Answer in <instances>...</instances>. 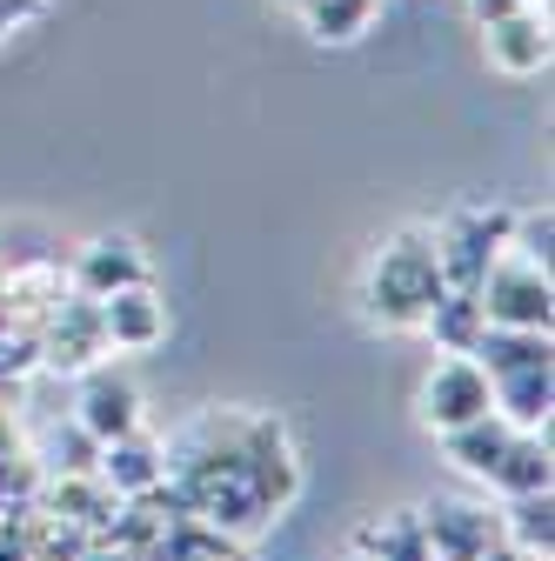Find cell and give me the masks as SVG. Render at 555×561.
<instances>
[{"instance_id": "1", "label": "cell", "mask_w": 555, "mask_h": 561, "mask_svg": "<svg viewBox=\"0 0 555 561\" xmlns=\"http://www.w3.org/2000/svg\"><path fill=\"white\" fill-rule=\"evenodd\" d=\"M449 295L442 280V254H435V228H401L375 248L369 274H362V314L375 328H422L429 308Z\"/></svg>"}, {"instance_id": "2", "label": "cell", "mask_w": 555, "mask_h": 561, "mask_svg": "<svg viewBox=\"0 0 555 561\" xmlns=\"http://www.w3.org/2000/svg\"><path fill=\"white\" fill-rule=\"evenodd\" d=\"M475 301H482V321L489 328H548L555 314V295H548V267L502 248L489 261V274L475 280Z\"/></svg>"}, {"instance_id": "3", "label": "cell", "mask_w": 555, "mask_h": 561, "mask_svg": "<svg viewBox=\"0 0 555 561\" xmlns=\"http://www.w3.org/2000/svg\"><path fill=\"white\" fill-rule=\"evenodd\" d=\"M509 207H455L435 228V254H442V280L449 295H475V280L489 274V261L509 248Z\"/></svg>"}, {"instance_id": "4", "label": "cell", "mask_w": 555, "mask_h": 561, "mask_svg": "<svg viewBox=\"0 0 555 561\" xmlns=\"http://www.w3.org/2000/svg\"><path fill=\"white\" fill-rule=\"evenodd\" d=\"M489 408H496V394H489V375H482L475 355L435 362V368L422 375V388H415V414H422V428H435V435L462 428V421L489 414Z\"/></svg>"}, {"instance_id": "5", "label": "cell", "mask_w": 555, "mask_h": 561, "mask_svg": "<svg viewBox=\"0 0 555 561\" xmlns=\"http://www.w3.org/2000/svg\"><path fill=\"white\" fill-rule=\"evenodd\" d=\"M482 54H489V67H496V75H509V81L548 75V54H555L548 8H516V14L489 21V27H482Z\"/></svg>"}, {"instance_id": "6", "label": "cell", "mask_w": 555, "mask_h": 561, "mask_svg": "<svg viewBox=\"0 0 555 561\" xmlns=\"http://www.w3.org/2000/svg\"><path fill=\"white\" fill-rule=\"evenodd\" d=\"M141 280H148V254H141V241H127V234H101V241H88L75 254V295H88V301H107L121 288H141Z\"/></svg>"}, {"instance_id": "7", "label": "cell", "mask_w": 555, "mask_h": 561, "mask_svg": "<svg viewBox=\"0 0 555 561\" xmlns=\"http://www.w3.org/2000/svg\"><path fill=\"white\" fill-rule=\"evenodd\" d=\"M41 362L47 368H94V355H107V334H101V308L81 295V301H60L54 321L34 334Z\"/></svg>"}, {"instance_id": "8", "label": "cell", "mask_w": 555, "mask_h": 561, "mask_svg": "<svg viewBox=\"0 0 555 561\" xmlns=\"http://www.w3.org/2000/svg\"><path fill=\"white\" fill-rule=\"evenodd\" d=\"M94 474H101V488H114V495H155V488L168 481V448L148 442L141 428H127V435L101 442Z\"/></svg>"}, {"instance_id": "9", "label": "cell", "mask_w": 555, "mask_h": 561, "mask_svg": "<svg viewBox=\"0 0 555 561\" xmlns=\"http://www.w3.org/2000/svg\"><path fill=\"white\" fill-rule=\"evenodd\" d=\"M422 535H429V554L435 561H482L496 541H502V522L489 508H468V502H442L422 515Z\"/></svg>"}, {"instance_id": "10", "label": "cell", "mask_w": 555, "mask_h": 561, "mask_svg": "<svg viewBox=\"0 0 555 561\" xmlns=\"http://www.w3.org/2000/svg\"><path fill=\"white\" fill-rule=\"evenodd\" d=\"M101 308V334H107V347H127V355H141V347H155L161 334H168V308H161V295L148 288H121V295H107V301H94Z\"/></svg>"}, {"instance_id": "11", "label": "cell", "mask_w": 555, "mask_h": 561, "mask_svg": "<svg viewBox=\"0 0 555 561\" xmlns=\"http://www.w3.org/2000/svg\"><path fill=\"white\" fill-rule=\"evenodd\" d=\"M489 394H496V414L509 421V428H548V401H555L548 362L496 368V375H489Z\"/></svg>"}, {"instance_id": "12", "label": "cell", "mask_w": 555, "mask_h": 561, "mask_svg": "<svg viewBox=\"0 0 555 561\" xmlns=\"http://www.w3.org/2000/svg\"><path fill=\"white\" fill-rule=\"evenodd\" d=\"M75 421H81L94 442H114V435H127V428H141V394H134V381L94 368L88 388H81V414H75Z\"/></svg>"}, {"instance_id": "13", "label": "cell", "mask_w": 555, "mask_h": 561, "mask_svg": "<svg viewBox=\"0 0 555 561\" xmlns=\"http://www.w3.org/2000/svg\"><path fill=\"white\" fill-rule=\"evenodd\" d=\"M509 421L489 408V414H475V421H462V428H449L442 435V448H449V468H462V474H475V481H489L496 474V461H502V448H509Z\"/></svg>"}, {"instance_id": "14", "label": "cell", "mask_w": 555, "mask_h": 561, "mask_svg": "<svg viewBox=\"0 0 555 561\" xmlns=\"http://www.w3.org/2000/svg\"><path fill=\"white\" fill-rule=\"evenodd\" d=\"M295 8H302L308 41H321V47H355L375 27L382 0H295Z\"/></svg>"}, {"instance_id": "15", "label": "cell", "mask_w": 555, "mask_h": 561, "mask_svg": "<svg viewBox=\"0 0 555 561\" xmlns=\"http://www.w3.org/2000/svg\"><path fill=\"white\" fill-rule=\"evenodd\" d=\"M489 481L502 488L509 502H516V495H535V488H548V442H542V428H516Z\"/></svg>"}, {"instance_id": "16", "label": "cell", "mask_w": 555, "mask_h": 561, "mask_svg": "<svg viewBox=\"0 0 555 561\" xmlns=\"http://www.w3.org/2000/svg\"><path fill=\"white\" fill-rule=\"evenodd\" d=\"M355 548L375 561H429V535H422V515L415 508H395V515L355 528Z\"/></svg>"}, {"instance_id": "17", "label": "cell", "mask_w": 555, "mask_h": 561, "mask_svg": "<svg viewBox=\"0 0 555 561\" xmlns=\"http://www.w3.org/2000/svg\"><path fill=\"white\" fill-rule=\"evenodd\" d=\"M502 535L516 541V554L548 561V548H555V495H548V488H535V495H516V508H509Z\"/></svg>"}, {"instance_id": "18", "label": "cell", "mask_w": 555, "mask_h": 561, "mask_svg": "<svg viewBox=\"0 0 555 561\" xmlns=\"http://www.w3.org/2000/svg\"><path fill=\"white\" fill-rule=\"evenodd\" d=\"M422 328L449 347V355H468L475 334L489 328V321H482V301H475V295H442V301L429 308V321H422Z\"/></svg>"}, {"instance_id": "19", "label": "cell", "mask_w": 555, "mask_h": 561, "mask_svg": "<svg viewBox=\"0 0 555 561\" xmlns=\"http://www.w3.org/2000/svg\"><path fill=\"white\" fill-rule=\"evenodd\" d=\"M41 502V468L27 455H0V515H27Z\"/></svg>"}, {"instance_id": "20", "label": "cell", "mask_w": 555, "mask_h": 561, "mask_svg": "<svg viewBox=\"0 0 555 561\" xmlns=\"http://www.w3.org/2000/svg\"><path fill=\"white\" fill-rule=\"evenodd\" d=\"M41 8H47V0H0V34H14V27H21V21H34Z\"/></svg>"}, {"instance_id": "21", "label": "cell", "mask_w": 555, "mask_h": 561, "mask_svg": "<svg viewBox=\"0 0 555 561\" xmlns=\"http://www.w3.org/2000/svg\"><path fill=\"white\" fill-rule=\"evenodd\" d=\"M522 0H468V14H475V27H489V21H502V14H516Z\"/></svg>"}, {"instance_id": "22", "label": "cell", "mask_w": 555, "mask_h": 561, "mask_svg": "<svg viewBox=\"0 0 555 561\" xmlns=\"http://www.w3.org/2000/svg\"><path fill=\"white\" fill-rule=\"evenodd\" d=\"M0 561H27V548H21V535L8 528V515H0Z\"/></svg>"}, {"instance_id": "23", "label": "cell", "mask_w": 555, "mask_h": 561, "mask_svg": "<svg viewBox=\"0 0 555 561\" xmlns=\"http://www.w3.org/2000/svg\"><path fill=\"white\" fill-rule=\"evenodd\" d=\"M349 561H375V554H362V548H355V554H349Z\"/></svg>"}, {"instance_id": "24", "label": "cell", "mask_w": 555, "mask_h": 561, "mask_svg": "<svg viewBox=\"0 0 555 561\" xmlns=\"http://www.w3.org/2000/svg\"><path fill=\"white\" fill-rule=\"evenodd\" d=\"M522 8H548V0H522Z\"/></svg>"}, {"instance_id": "25", "label": "cell", "mask_w": 555, "mask_h": 561, "mask_svg": "<svg viewBox=\"0 0 555 561\" xmlns=\"http://www.w3.org/2000/svg\"><path fill=\"white\" fill-rule=\"evenodd\" d=\"M222 561H241V554H222Z\"/></svg>"}, {"instance_id": "26", "label": "cell", "mask_w": 555, "mask_h": 561, "mask_svg": "<svg viewBox=\"0 0 555 561\" xmlns=\"http://www.w3.org/2000/svg\"><path fill=\"white\" fill-rule=\"evenodd\" d=\"M429 561H435V554H429Z\"/></svg>"}]
</instances>
